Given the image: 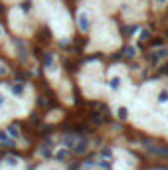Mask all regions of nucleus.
<instances>
[{"mask_svg":"<svg viewBox=\"0 0 168 170\" xmlns=\"http://www.w3.org/2000/svg\"><path fill=\"white\" fill-rule=\"evenodd\" d=\"M36 12L38 16L48 20L52 28H60L61 32L69 34L71 32V20L67 16L61 0H36Z\"/></svg>","mask_w":168,"mask_h":170,"instance_id":"obj_1","label":"nucleus"},{"mask_svg":"<svg viewBox=\"0 0 168 170\" xmlns=\"http://www.w3.org/2000/svg\"><path fill=\"white\" fill-rule=\"evenodd\" d=\"M8 2H14V0H8Z\"/></svg>","mask_w":168,"mask_h":170,"instance_id":"obj_2","label":"nucleus"}]
</instances>
